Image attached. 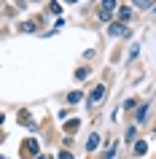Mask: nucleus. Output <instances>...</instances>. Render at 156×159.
Instances as JSON below:
<instances>
[{
	"label": "nucleus",
	"instance_id": "nucleus-2",
	"mask_svg": "<svg viewBox=\"0 0 156 159\" xmlns=\"http://www.w3.org/2000/svg\"><path fill=\"white\" fill-rule=\"evenodd\" d=\"M102 97H105V86L100 84V86H94V89H91V94H89V102H100Z\"/></svg>",
	"mask_w": 156,
	"mask_h": 159
},
{
	"label": "nucleus",
	"instance_id": "nucleus-10",
	"mask_svg": "<svg viewBox=\"0 0 156 159\" xmlns=\"http://www.w3.org/2000/svg\"><path fill=\"white\" fill-rule=\"evenodd\" d=\"M86 75H89V70H83V67H81V70H75V78H78V81H83Z\"/></svg>",
	"mask_w": 156,
	"mask_h": 159
},
{
	"label": "nucleus",
	"instance_id": "nucleus-8",
	"mask_svg": "<svg viewBox=\"0 0 156 159\" xmlns=\"http://www.w3.org/2000/svg\"><path fill=\"white\" fill-rule=\"evenodd\" d=\"M118 19H129V6H121V8H118Z\"/></svg>",
	"mask_w": 156,
	"mask_h": 159
},
{
	"label": "nucleus",
	"instance_id": "nucleus-5",
	"mask_svg": "<svg viewBox=\"0 0 156 159\" xmlns=\"http://www.w3.org/2000/svg\"><path fill=\"white\" fill-rule=\"evenodd\" d=\"M100 146V135H89V140H86V151H94Z\"/></svg>",
	"mask_w": 156,
	"mask_h": 159
},
{
	"label": "nucleus",
	"instance_id": "nucleus-3",
	"mask_svg": "<svg viewBox=\"0 0 156 159\" xmlns=\"http://www.w3.org/2000/svg\"><path fill=\"white\" fill-rule=\"evenodd\" d=\"M108 33L113 35V38H118V35H127V27H124L121 22H116V25H110V27H108Z\"/></svg>",
	"mask_w": 156,
	"mask_h": 159
},
{
	"label": "nucleus",
	"instance_id": "nucleus-1",
	"mask_svg": "<svg viewBox=\"0 0 156 159\" xmlns=\"http://www.w3.org/2000/svg\"><path fill=\"white\" fill-rule=\"evenodd\" d=\"M113 8H116V3H113V0H108V3H102V11H100V19H102V22H110V19H113Z\"/></svg>",
	"mask_w": 156,
	"mask_h": 159
},
{
	"label": "nucleus",
	"instance_id": "nucleus-12",
	"mask_svg": "<svg viewBox=\"0 0 156 159\" xmlns=\"http://www.w3.org/2000/svg\"><path fill=\"white\" fill-rule=\"evenodd\" d=\"M22 30H25V33H33L35 25H33V22H25V25H22Z\"/></svg>",
	"mask_w": 156,
	"mask_h": 159
},
{
	"label": "nucleus",
	"instance_id": "nucleus-6",
	"mask_svg": "<svg viewBox=\"0 0 156 159\" xmlns=\"http://www.w3.org/2000/svg\"><path fill=\"white\" fill-rule=\"evenodd\" d=\"M145 151H148V143L145 140H137V143H135V154H137V157H143Z\"/></svg>",
	"mask_w": 156,
	"mask_h": 159
},
{
	"label": "nucleus",
	"instance_id": "nucleus-9",
	"mask_svg": "<svg viewBox=\"0 0 156 159\" xmlns=\"http://www.w3.org/2000/svg\"><path fill=\"white\" fill-rule=\"evenodd\" d=\"M81 97H83L81 92H70V94H67V102H78V100H81Z\"/></svg>",
	"mask_w": 156,
	"mask_h": 159
},
{
	"label": "nucleus",
	"instance_id": "nucleus-7",
	"mask_svg": "<svg viewBox=\"0 0 156 159\" xmlns=\"http://www.w3.org/2000/svg\"><path fill=\"white\" fill-rule=\"evenodd\" d=\"M145 116H148V105H140V108H137V121H140V124L145 121Z\"/></svg>",
	"mask_w": 156,
	"mask_h": 159
},
{
	"label": "nucleus",
	"instance_id": "nucleus-11",
	"mask_svg": "<svg viewBox=\"0 0 156 159\" xmlns=\"http://www.w3.org/2000/svg\"><path fill=\"white\" fill-rule=\"evenodd\" d=\"M135 6H137V8H151V0H137Z\"/></svg>",
	"mask_w": 156,
	"mask_h": 159
},
{
	"label": "nucleus",
	"instance_id": "nucleus-13",
	"mask_svg": "<svg viewBox=\"0 0 156 159\" xmlns=\"http://www.w3.org/2000/svg\"><path fill=\"white\" fill-rule=\"evenodd\" d=\"M59 159H73V154L70 151H59Z\"/></svg>",
	"mask_w": 156,
	"mask_h": 159
},
{
	"label": "nucleus",
	"instance_id": "nucleus-4",
	"mask_svg": "<svg viewBox=\"0 0 156 159\" xmlns=\"http://www.w3.org/2000/svg\"><path fill=\"white\" fill-rule=\"evenodd\" d=\"M38 148H41V146H38V140H33V138L25 143V151H27V154H38Z\"/></svg>",
	"mask_w": 156,
	"mask_h": 159
}]
</instances>
